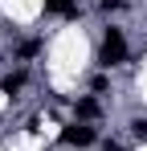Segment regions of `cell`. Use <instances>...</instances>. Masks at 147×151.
<instances>
[{"mask_svg":"<svg viewBox=\"0 0 147 151\" xmlns=\"http://www.w3.org/2000/svg\"><path fill=\"white\" fill-rule=\"evenodd\" d=\"M98 61H102V65H122V61H127V41H122V33H119V29H106Z\"/></svg>","mask_w":147,"mask_h":151,"instance_id":"obj_1","label":"cell"},{"mask_svg":"<svg viewBox=\"0 0 147 151\" xmlns=\"http://www.w3.org/2000/svg\"><path fill=\"white\" fill-rule=\"evenodd\" d=\"M61 143H66V147H90V143H94V127H86V123L61 127Z\"/></svg>","mask_w":147,"mask_h":151,"instance_id":"obj_2","label":"cell"},{"mask_svg":"<svg viewBox=\"0 0 147 151\" xmlns=\"http://www.w3.org/2000/svg\"><path fill=\"white\" fill-rule=\"evenodd\" d=\"M49 17H66V21H78V0H45Z\"/></svg>","mask_w":147,"mask_h":151,"instance_id":"obj_3","label":"cell"},{"mask_svg":"<svg viewBox=\"0 0 147 151\" xmlns=\"http://www.w3.org/2000/svg\"><path fill=\"white\" fill-rule=\"evenodd\" d=\"M74 110H78V119H82V123H90V119H98V114H102V106H98L94 98H78V106H74Z\"/></svg>","mask_w":147,"mask_h":151,"instance_id":"obj_4","label":"cell"},{"mask_svg":"<svg viewBox=\"0 0 147 151\" xmlns=\"http://www.w3.org/2000/svg\"><path fill=\"white\" fill-rule=\"evenodd\" d=\"M0 90H4L8 98H17V94H21V90H24V74H8V78H4V82H0Z\"/></svg>","mask_w":147,"mask_h":151,"instance_id":"obj_5","label":"cell"},{"mask_svg":"<svg viewBox=\"0 0 147 151\" xmlns=\"http://www.w3.org/2000/svg\"><path fill=\"white\" fill-rule=\"evenodd\" d=\"M131 131H135V139H143V143H147V119H135Z\"/></svg>","mask_w":147,"mask_h":151,"instance_id":"obj_6","label":"cell"},{"mask_svg":"<svg viewBox=\"0 0 147 151\" xmlns=\"http://www.w3.org/2000/svg\"><path fill=\"white\" fill-rule=\"evenodd\" d=\"M37 49H41L37 41H24V45H21V57H33V53H37Z\"/></svg>","mask_w":147,"mask_h":151,"instance_id":"obj_7","label":"cell"},{"mask_svg":"<svg viewBox=\"0 0 147 151\" xmlns=\"http://www.w3.org/2000/svg\"><path fill=\"white\" fill-rule=\"evenodd\" d=\"M115 8H122V0H102V12H115Z\"/></svg>","mask_w":147,"mask_h":151,"instance_id":"obj_8","label":"cell"}]
</instances>
